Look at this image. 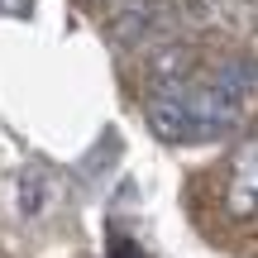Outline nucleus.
<instances>
[{"label": "nucleus", "instance_id": "1", "mask_svg": "<svg viewBox=\"0 0 258 258\" xmlns=\"http://www.w3.org/2000/svg\"><path fill=\"white\" fill-rule=\"evenodd\" d=\"M244 105H249V67L225 62L206 77L186 72L172 82H153L144 115L153 134L167 144H201V139L211 144L239 124Z\"/></svg>", "mask_w": 258, "mask_h": 258}, {"label": "nucleus", "instance_id": "3", "mask_svg": "<svg viewBox=\"0 0 258 258\" xmlns=\"http://www.w3.org/2000/svg\"><path fill=\"white\" fill-rule=\"evenodd\" d=\"M124 19H115L110 24V38L124 48H139L148 34H158L163 29V15H158V0H129V10H120Z\"/></svg>", "mask_w": 258, "mask_h": 258}, {"label": "nucleus", "instance_id": "2", "mask_svg": "<svg viewBox=\"0 0 258 258\" xmlns=\"http://www.w3.org/2000/svg\"><path fill=\"white\" fill-rule=\"evenodd\" d=\"M15 196H19V215H43L48 206H53L57 186H53V172H48L43 163H24L19 167V182H15Z\"/></svg>", "mask_w": 258, "mask_h": 258}, {"label": "nucleus", "instance_id": "4", "mask_svg": "<svg viewBox=\"0 0 258 258\" xmlns=\"http://www.w3.org/2000/svg\"><path fill=\"white\" fill-rule=\"evenodd\" d=\"M230 211H234V215H253V139L244 144V163H234Z\"/></svg>", "mask_w": 258, "mask_h": 258}, {"label": "nucleus", "instance_id": "5", "mask_svg": "<svg viewBox=\"0 0 258 258\" xmlns=\"http://www.w3.org/2000/svg\"><path fill=\"white\" fill-rule=\"evenodd\" d=\"M110 258H148V253L139 249L129 234H115V239H110Z\"/></svg>", "mask_w": 258, "mask_h": 258}]
</instances>
